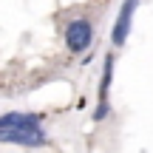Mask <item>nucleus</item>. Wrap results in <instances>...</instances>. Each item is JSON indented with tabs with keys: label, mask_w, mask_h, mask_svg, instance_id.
I'll use <instances>...</instances> for the list:
<instances>
[{
	"label": "nucleus",
	"mask_w": 153,
	"mask_h": 153,
	"mask_svg": "<svg viewBox=\"0 0 153 153\" xmlns=\"http://www.w3.org/2000/svg\"><path fill=\"white\" fill-rule=\"evenodd\" d=\"M0 142L20 145V148H45L48 136H45L43 125L40 128H0Z\"/></svg>",
	"instance_id": "obj_1"
},
{
	"label": "nucleus",
	"mask_w": 153,
	"mask_h": 153,
	"mask_svg": "<svg viewBox=\"0 0 153 153\" xmlns=\"http://www.w3.org/2000/svg\"><path fill=\"white\" fill-rule=\"evenodd\" d=\"M94 43V26L85 17H76L65 26V48L71 54H85Z\"/></svg>",
	"instance_id": "obj_2"
},
{
	"label": "nucleus",
	"mask_w": 153,
	"mask_h": 153,
	"mask_svg": "<svg viewBox=\"0 0 153 153\" xmlns=\"http://www.w3.org/2000/svg\"><path fill=\"white\" fill-rule=\"evenodd\" d=\"M136 9H139V0H125V3H122L119 14H116V23H114V31H111V43H114L116 48H122V45L128 43V34H131Z\"/></svg>",
	"instance_id": "obj_3"
},
{
	"label": "nucleus",
	"mask_w": 153,
	"mask_h": 153,
	"mask_svg": "<svg viewBox=\"0 0 153 153\" xmlns=\"http://www.w3.org/2000/svg\"><path fill=\"white\" fill-rule=\"evenodd\" d=\"M114 65H116L114 54H108L105 57V65H102V79H99V105H97V111H94V122L108 119V114H111L108 91H111V79H114Z\"/></svg>",
	"instance_id": "obj_4"
},
{
	"label": "nucleus",
	"mask_w": 153,
	"mask_h": 153,
	"mask_svg": "<svg viewBox=\"0 0 153 153\" xmlns=\"http://www.w3.org/2000/svg\"><path fill=\"white\" fill-rule=\"evenodd\" d=\"M43 125V114H31V111H9L0 116V128H40Z\"/></svg>",
	"instance_id": "obj_5"
}]
</instances>
